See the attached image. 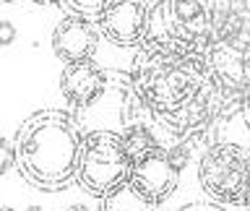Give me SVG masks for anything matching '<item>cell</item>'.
Returning <instances> with one entry per match:
<instances>
[{
    "instance_id": "1",
    "label": "cell",
    "mask_w": 250,
    "mask_h": 211,
    "mask_svg": "<svg viewBox=\"0 0 250 211\" xmlns=\"http://www.w3.org/2000/svg\"><path fill=\"white\" fill-rule=\"evenodd\" d=\"M83 128L65 109H39L13 136L16 169L31 188L44 193L65 190L76 183Z\"/></svg>"
},
{
    "instance_id": "2",
    "label": "cell",
    "mask_w": 250,
    "mask_h": 211,
    "mask_svg": "<svg viewBox=\"0 0 250 211\" xmlns=\"http://www.w3.org/2000/svg\"><path fill=\"white\" fill-rule=\"evenodd\" d=\"M208 81V70L201 58L177 55L154 42L138 47L130 70L133 91L154 120L188 109L206 91Z\"/></svg>"
},
{
    "instance_id": "3",
    "label": "cell",
    "mask_w": 250,
    "mask_h": 211,
    "mask_svg": "<svg viewBox=\"0 0 250 211\" xmlns=\"http://www.w3.org/2000/svg\"><path fill=\"white\" fill-rule=\"evenodd\" d=\"M146 42L203 60L211 42V23L203 0H154L148 5Z\"/></svg>"
},
{
    "instance_id": "4",
    "label": "cell",
    "mask_w": 250,
    "mask_h": 211,
    "mask_svg": "<svg viewBox=\"0 0 250 211\" xmlns=\"http://www.w3.org/2000/svg\"><path fill=\"white\" fill-rule=\"evenodd\" d=\"M198 183L216 206L248 209L250 203V154L240 144H208L198 162Z\"/></svg>"
},
{
    "instance_id": "5",
    "label": "cell",
    "mask_w": 250,
    "mask_h": 211,
    "mask_svg": "<svg viewBox=\"0 0 250 211\" xmlns=\"http://www.w3.org/2000/svg\"><path fill=\"white\" fill-rule=\"evenodd\" d=\"M130 156L123 146L120 133L115 130H91L83 136L78 151L76 183L94 198H104L115 188L128 183Z\"/></svg>"
},
{
    "instance_id": "6",
    "label": "cell",
    "mask_w": 250,
    "mask_h": 211,
    "mask_svg": "<svg viewBox=\"0 0 250 211\" xmlns=\"http://www.w3.org/2000/svg\"><path fill=\"white\" fill-rule=\"evenodd\" d=\"M97 31L117 47H141L148 31V3L146 0H104L99 8Z\"/></svg>"
},
{
    "instance_id": "7",
    "label": "cell",
    "mask_w": 250,
    "mask_h": 211,
    "mask_svg": "<svg viewBox=\"0 0 250 211\" xmlns=\"http://www.w3.org/2000/svg\"><path fill=\"white\" fill-rule=\"evenodd\" d=\"M128 183L136 188L146 201L162 206V203L177 190L180 169L172 164L167 148L159 144L156 148H151L148 154H144V156H138V159L130 162Z\"/></svg>"
},
{
    "instance_id": "8",
    "label": "cell",
    "mask_w": 250,
    "mask_h": 211,
    "mask_svg": "<svg viewBox=\"0 0 250 211\" xmlns=\"http://www.w3.org/2000/svg\"><path fill=\"white\" fill-rule=\"evenodd\" d=\"M99 47V31L97 23L83 16L68 13L65 19H60V23L52 31V52L65 63L76 60H91L94 52Z\"/></svg>"
},
{
    "instance_id": "9",
    "label": "cell",
    "mask_w": 250,
    "mask_h": 211,
    "mask_svg": "<svg viewBox=\"0 0 250 211\" xmlns=\"http://www.w3.org/2000/svg\"><path fill=\"white\" fill-rule=\"evenodd\" d=\"M60 91L73 107H91L107 86V76L97 63L91 60H76V63H65L60 70Z\"/></svg>"
},
{
    "instance_id": "10",
    "label": "cell",
    "mask_w": 250,
    "mask_h": 211,
    "mask_svg": "<svg viewBox=\"0 0 250 211\" xmlns=\"http://www.w3.org/2000/svg\"><path fill=\"white\" fill-rule=\"evenodd\" d=\"M99 211H159V206L146 201L130 183H125L99 198Z\"/></svg>"
},
{
    "instance_id": "11",
    "label": "cell",
    "mask_w": 250,
    "mask_h": 211,
    "mask_svg": "<svg viewBox=\"0 0 250 211\" xmlns=\"http://www.w3.org/2000/svg\"><path fill=\"white\" fill-rule=\"evenodd\" d=\"M120 138H123V146H125V151H128L130 162L159 146V141L154 138V133L148 130L146 125H128V128L120 133Z\"/></svg>"
},
{
    "instance_id": "12",
    "label": "cell",
    "mask_w": 250,
    "mask_h": 211,
    "mask_svg": "<svg viewBox=\"0 0 250 211\" xmlns=\"http://www.w3.org/2000/svg\"><path fill=\"white\" fill-rule=\"evenodd\" d=\"M60 5L73 16H83V19H97L99 8L104 5V0H60Z\"/></svg>"
},
{
    "instance_id": "13",
    "label": "cell",
    "mask_w": 250,
    "mask_h": 211,
    "mask_svg": "<svg viewBox=\"0 0 250 211\" xmlns=\"http://www.w3.org/2000/svg\"><path fill=\"white\" fill-rule=\"evenodd\" d=\"M16 169V154H13V141H8L0 136V177L5 172Z\"/></svg>"
},
{
    "instance_id": "14",
    "label": "cell",
    "mask_w": 250,
    "mask_h": 211,
    "mask_svg": "<svg viewBox=\"0 0 250 211\" xmlns=\"http://www.w3.org/2000/svg\"><path fill=\"white\" fill-rule=\"evenodd\" d=\"M16 42V26L11 21H0V47H8Z\"/></svg>"
},
{
    "instance_id": "15",
    "label": "cell",
    "mask_w": 250,
    "mask_h": 211,
    "mask_svg": "<svg viewBox=\"0 0 250 211\" xmlns=\"http://www.w3.org/2000/svg\"><path fill=\"white\" fill-rule=\"evenodd\" d=\"M177 211H227V209L216 206V203H208V201H195V203H188V206L177 209Z\"/></svg>"
},
{
    "instance_id": "16",
    "label": "cell",
    "mask_w": 250,
    "mask_h": 211,
    "mask_svg": "<svg viewBox=\"0 0 250 211\" xmlns=\"http://www.w3.org/2000/svg\"><path fill=\"white\" fill-rule=\"evenodd\" d=\"M240 112H242V120H245V125L250 128V89L245 91V97L240 99Z\"/></svg>"
},
{
    "instance_id": "17",
    "label": "cell",
    "mask_w": 250,
    "mask_h": 211,
    "mask_svg": "<svg viewBox=\"0 0 250 211\" xmlns=\"http://www.w3.org/2000/svg\"><path fill=\"white\" fill-rule=\"evenodd\" d=\"M65 211H89V209H86V206H81V203H73V206H68Z\"/></svg>"
},
{
    "instance_id": "18",
    "label": "cell",
    "mask_w": 250,
    "mask_h": 211,
    "mask_svg": "<svg viewBox=\"0 0 250 211\" xmlns=\"http://www.w3.org/2000/svg\"><path fill=\"white\" fill-rule=\"evenodd\" d=\"M26 211H44V209H42V206H29Z\"/></svg>"
},
{
    "instance_id": "19",
    "label": "cell",
    "mask_w": 250,
    "mask_h": 211,
    "mask_svg": "<svg viewBox=\"0 0 250 211\" xmlns=\"http://www.w3.org/2000/svg\"><path fill=\"white\" fill-rule=\"evenodd\" d=\"M37 3H60V0H37Z\"/></svg>"
},
{
    "instance_id": "20",
    "label": "cell",
    "mask_w": 250,
    "mask_h": 211,
    "mask_svg": "<svg viewBox=\"0 0 250 211\" xmlns=\"http://www.w3.org/2000/svg\"><path fill=\"white\" fill-rule=\"evenodd\" d=\"M0 211H16V209H11V206H0Z\"/></svg>"
},
{
    "instance_id": "21",
    "label": "cell",
    "mask_w": 250,
    "mask_h": 211,
    "mask_svg": "<svg viewBox=\"0 0 250 211\" xmlns=\"http://www.w3.org/2000/svg\"><path fill=\"white\" fill-rule=\"evenodd\" d=\"M0 3H8V0H0Z\"/></svg>"
},
{
    "instance_id": "22",
    "label": "cell",
    "mask_w": 250,
    "mask_h": 211,
    "mask_svg": "<svg viewBox=\"0 0 250 211\" xmlns=\"http://www.w3.org/2000/svg\"><path fill=\"white\" fill-rule=\"evenodd\" d=\"M248 211H250V203H248Z\"/></svg>"
}]
</instances>
